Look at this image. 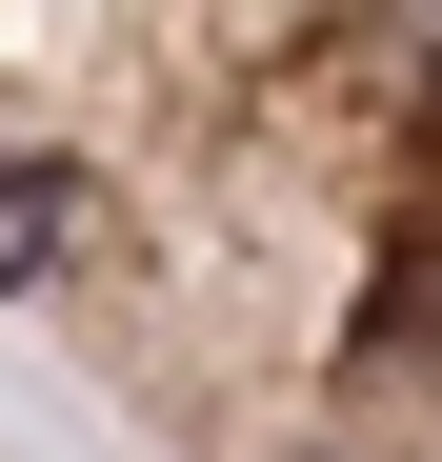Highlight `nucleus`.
Segmentation results:
<instances>
[{
    "label": "nucleus",
    "instance_id": "1",
    "mask_svg": "<svg viewBox=\"0 0 442 462\" xmlns=\"http://www.w3.org/2000/svg\"><path fill=\"white\" fill-rule=\"evenodd\" d=\"M0 322L141 462H442V0H0Z\"/></svg>",
    "mask_w": 442,
    "mask_h": 462
}]
</instances>
